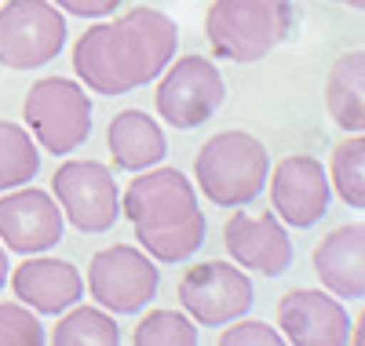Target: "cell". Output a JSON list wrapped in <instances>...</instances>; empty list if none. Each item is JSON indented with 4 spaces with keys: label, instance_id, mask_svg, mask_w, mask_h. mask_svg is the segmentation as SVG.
Listing matches in <instances>:
<instances>
[{
    "label": "cell",
    "instance_id": "1",
    "mask_svg": "<svg viewBox=\"0 0 365 346\" xmlns=\"http://www.w3.org/2000/svg\"><path fill=\"white\" fill-rule=\"evenodd\" d=\"M179 26L158 8H132L113 22L88 26L73 44V73L96 95H128L158 80L175 58Z\"/></svg>",
    "mask_w": 365,
    "mask_h": 346
},
{
    "label": "cell",
    "instance_id": "2",
    "mask_svg": "<svg viewBox=\"0 0 365 346\" xmlns=\"http://www.w3.org/2000/svg\"><path fill=\"white\" fill-rule=\"evenodd\" d=\"M120 215L154 263H182L205 244V211L179 168H143L120 194Z\"/></svg>",
    "mask_w": 365,
    "mask_h": 346
},
{
    "label": "cell",
    "instance_id": "3",
    "mask_svg": "<svg viewBox=\"0 0 365 346\" xmlns=\"http://www.w3.org/2000/svg\"><path fill=\"white\" fill-rule=\"evenodd\" d=\"M270 172V153L263 139L252 132H216L205 139V146L194 157V182L205 194V201L220 208H241L263 194Z\"/></svg>",
    "mask_w": 365,
    "mask_h": 346
},
{
    "label": "cell",
    "instance_id": "4",
    "mask_svg": "<svg viewBox=\"0 0 365 346\" xmlns=\"http://www.w3.org/2000/svg\"><path fill=\"white\" fill-rule=\"evenodd\" d=\"M292 0H212L205 37L220 58L259 62L292 33Z\"/></svg>",
    "mask_w": 365,
    "mask_h": 346
},
{
    "label": "cell",
    "instance_id": "5",
    "mask_svg": "<svg viewBox=\"0 0 365 346\" xmlns=\"http://www.w3.org/2000/svg\"><path fill=\"white\" fill-rule=\"evenodd\" d=\"M22 117L44 153L66 157L91 135V99L70 77H41L22 99Z\"/></svg>",
    "mask_w": 365,
    "mask_h": 346
},
{
    "label": "cell",
    "instance_id": "6",
    "mask_svg": "<svg viewBox=\"0 0 365 346\" xmlns=\"http://www.w3.org/2000/svg\"><path fill=\"white\" fill-rule=\"evenodd\" d=\"M66 48V15L51 0H8L0 8V66L41 70Z\"/></svg>",
    "mask_w": 365,
    "mask_h": 346
},
{
    "label": "cell",
    "instance_id": "7",
    "mask_svg": "<svg viewBox=\"0 0 365 346\" xmlns=\"http://www.w3.org/2000/svg\"><path fill=\"white\" fill-rule=\"evenodd\" d=\"M158 77L161 80H158L154 106L165 124L182 128V132L205 124L227 99V80L216 62H208L205 55L172 58Z\"/></svg>",
    "mask_w": 365,
    "mask_h": 346
},
{
    "label": "cell",
    "instance_id": "8",
    "mask_svg": "<svg viewBox=\"0 0 365 346\" xmlns=\"http://www.w3.org/2000/svg\"><path fill=\"white\" fill-rule=\"evenodd\" d=\"M158 285H161L158 263L135 244L99 248L88 263V292L113 318H120V313H139L158 295Z\"/></svg>",
    "mask_w": 365,
    "mask_h": 346
},
{
    "label": "cell",
    "instance_id": "9",
    "mask_svg": "<svg viewBox=\"0 0 365 346\" xmlns=\"http://www.w3.org/2000/svg\"><path fill=\"white\" fill-rule=\"evenodd\" d=\"M179 303L187 310V318L205 328H220L234 318H245L256 303V288L245 270L234 263H194L179 277Z\"/></svg>",
    "mask_w": 365,
    "mask_h": 346
},
{
    "label": "cell",
    "instance_id": "10",
    "mask_svg": "<svg viewBox=\"0 0 365 346\" xmlns=\"http://www.w3.org/2000/svg\"><path fill=\"white\" fill-rule=\"evenodd\" d=\"M51 197L81 234H106L120 215L113 172L99 161H63L51 175Z\"/></svg>",
    "mask_w": 365,
    "mask_h": 346
},
{
    "label": "cell",
    "instance_id": "11",
    "mask_svg": "<svg viewBox=\"0 0 365 346\" xmlns=\"http://www.w3.org/2000/svg\"><path fill=\"white\" fill-rule=\"evenodd\" d=\"M270 208L292 230H307L329 211V175L318 157L292 153L267 172Z\"/></svg>",
    "mask_w": 365,
    "mask_h": 346
},
{
    "label": "cell",
    "instance_id": "12",
    "mask_svg": "<svg viewBox=\"0 0 365 346\" xmlns=\"http://www.w3.org/2000/svg\"><path fill=\"white\" fill-rule=\"evenodd\" d=\"M63 208L37 186H15L0 197V244L19 256H37L63 241Z\"/></svg>",
    "mask_w": 365,
    "mask_h": 346
},
{
    "label": "cell",
    "instance_id": "13",
    "mask_svg": "<svg viewBox=\"0 0 365 346\" xmlns=\"http://www.w3.org/2000/svg\"><path fill=\"white\" fill-rule=\"evenodd\" d=\"M278 332L292 346H344L351 342V318L325 288H289L278 299Z\"/></svg>",
    "mask_w": 365,
    "mask_h": 346
},
{
    "label": "cell",
    "instance_id": "14",
    "mask_svg": "<svg viewBox=\"0 0 365 346\" xmlns=\"http://www.w3.org/2000/svg\"><path fill=\"white\" fill-rule=\"evenodd\" d=\"M223 248L241 270H256L263 277H282L292 266L289 230L274 211H234L223 223Z\"/></svg>",
    "mask_w": 365,
    "mask_h": 346
},
{
    "label": "cell",
    "instance_id": "15",
    "mask_svg": "<svg viewBox=\"0 0 365 346\" xmlns=\"http://www.w3.org/2000/svg\"><path fill=\"white\" fill-rule=\"evenodd\" d=\"M8 281H11V292L19 303H26L34 313H48V318H58V313L81 303L84 295L81 270L66 259L44 256V251L26 256V263L8 270Z\"/></svg>",
    "mask_w": 365,
    "mask_h": 346
},
{
    "label": "cell",
    "instance_id": "16",
    "mask_svg": "<svg viewBox=\"0 0 365 346\" xmlns=\"http://www.w3.org/2000/svg\"><path fill=\"white\" fill-rule=\"evenodd\" d=\"M311 270L329 295L361 299L365 295V226L347 223L325 234L311 251Z\"/></svg>",
    "mask_w": 365,
    "mask_h": 346
},
{
    "label": "cell",
    "instance_id": "17",
    "mask_svg": "<svg viewBox=\"0 0 365 346\" xmlns=\"http://www.w3.org/2000/svg\"><path fill=\"white\" fill-rule=\"evenodd\" d=\"M106 146H110L113 168L120 172L154 168L168 153V139L161 132V124L143 110H120L106 128Z\"/></svg>",
    "mask_w": 365,
    "mask_h": 346
},
{
    "label": "cell",
    "instance_id": "18",
    "mask_svg": "<svg viewBox=\"0 0 365 346\" xmlns=\"http://www.w3.org/2000/svg\"><path fill=\"white\" fill-rule=\"evenodd\" d=\"M325 110L344 132L365 128V51L354 48L329 66L325 77Z\"/></svg>",
    "mask_w": 365,
    "mask_h": 346
},
{
    "label": "cell",
    "instance_id": "19",
    "mask_svg": "<svg viewBox=\"0 0 365 346\" xmlns=\"http://www.w3.org/2000/svg\"><path fill=\"white\" fill-rule=\"evenodd\" d=\"M48 342L51 346H117L120 328H117V318L110 310L73 303L70 310L58 313Z\"/></svg>",
    "mask_w": 365,
    "mask_h": 346
},
{
    "label": "cell",
    "instance_id": "20",
    "mask_svg": "<svg viewBox=\"0 0 365 346\" xmlns=\"http://www.w3.org/2000/svg\"><path fill=\"white\" fill-rule=\"evenodd\" d=\"M329 190H336L344 204L354 211L365 208V139L361 132H347L329 153Z\"/></svg>",
    "mask_w": 365,
    "mask_h": 346
},
{
    "label": "cell",
    "instance_id": "21",
    "mask_svg": "<svg viewBox=\"0 0 365 346\" xmlns=\"http://www.w3.org/2000/svg\"><path fill=\"white\" fill-rule=\"evenodd\" d=\"M41 172V150L37 139L15 120H0V194L15 186L34 182Z\"/></svg>",
    "mask_w": 365,
    "mask_h": 346
},
{
    "label": "cell",
    "instance_id": "22",
    "mask_svg": "<svg viewBox=\"0 0 365 346\" xmlns=\"http://www.w3.org/2000/svg\"><path fill=\"white\" fill-rule=\"evenodd\" d=\"M135 346H197V325L182 310H150L132 332Z\"/></svg>",
    "mask_w": 365,
    "mask_h": 346
},
{
    "label": "cell",
    "instance_id": "23",
    "mask_svg": "<svg viewBox=\"0 0 365 346\" xmlns=\"http://www.w3.org/2000/svg\"><path fill=\"white\" fill-rule=\"evenodd\" d=\"M48 332L26 303H0V346H41Z\"/></svg>",
    "mask_w": 365,
    "mask_h": 346
},
{
    "label": "cell",
    "instance_id": "24",
    "mask_svg": "<svg viewBox=\"0 0 365 346\" xmlns=\"http://www.w3.org/2000/svg\"><path fill=\"white\" fill-rule=\"evenodd\" d=\"M230 328H223L220 332V346H282L285 339H282V332L278 328H270L267 321H241V318H234V321H227Z\"/></svg>",
    "mask_w": 365,
    "mask_h": 346
},
{
    "label": "cell",
    "instance_id": "25",
    "mask_svg": "<svg viewBox=\"0 0 365 346\" xmlns=\"http://www.w3.org/2000/svg\"><path fill=\"white\" fill-rule=\"evenodd\" d=\"M58 11H70L77 19H103L120 8V0H51Z\"/></svg>",
    "mask_w": 365,
    "mask_h": 346
},
{
    "label": "cell",
    "instance_id": "26",
    "mask_svg": "<svg viewBox=\"0 0 365 346\" xmlns=\"http://www.w3.org/2000/svg\"><path fill=\"white\" fill-rule=\"evenodd\" d=\"M8 270H11V266H8V248L0 244V288L8 285Z\"/></svg>",
    "mask_w": 365,
    "mask_h": 346
},
{
    "label": "cell",
    "instance_id": "27",
    "mask_svg": "<svg viewBox=\"0 0 365 346\" xmlns=\"http://www.w3.org/2000/svg\"><path fill=\"white\" fill-rule=\"evenodd\" d=\"M329 4H347V8L358 11V8H365V0H329Z\"/></svg>",
    "mask_w": 365,
    "mask_h": 346
}]
</instances>
